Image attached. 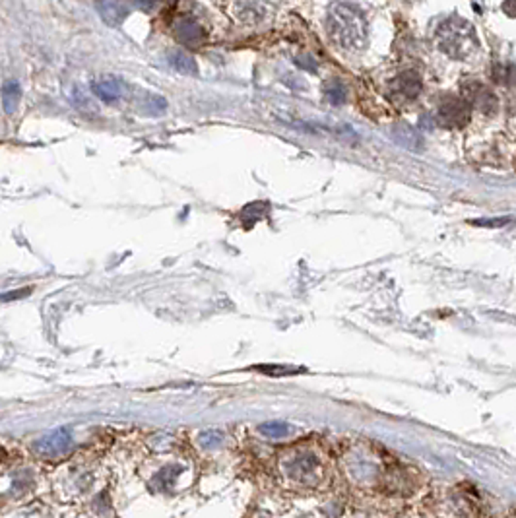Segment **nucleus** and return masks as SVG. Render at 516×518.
Returning <instances> with one entry per match:
<instances>
[{
  "instance_id": "ddd939ff",
  "label": "nucleus",
  "mask_w": 516,
  "mask_h": 518,
  "mask_svg": "<svg viewBox=\"0 0 516 518\" xmlns=\"http://www.w3.org/2000/svg\"><path fill=\"white\" fill-rule=\"evenodd\" d=\"M20 98H22L20 84L14 80L4 82V86H2V107H4V113H16L18 105H20Z\"/></svg>"
},
{
  "instance_id": "20e7f679",
  "label": "nucleus",
  "mask_w": 516,
  "mask_h": 518,
  "mask_svg": "<svg viewBox=\"0 0 516 518\" xmlns=\"http://www.w3.org/2000/svg\"><path fill=\"white\" fill-rule=\"evenodd\" d=\"M285 474L291 476L295 481H313V476L321 472V464L313 454H297L295 458H290L283 464Z\"/></svg>"
},
{
  "instance_id": "9d476101",
  "label": "nucleus",
  "mask_w": 516,
  "mask_h": 518,
  "mask_svg": "<svg viewBox=\"0 0 516 518\" xmlns=\"http://www.w3.org/2000/svg\"><path fill=\"white\" fill-rule=\"evenodd\" d=\"M138 111L148 117H162L167 111V101L157 93L152 91H140V96L136 98Z\"/></svg>"
},
{
  "instance_id": "f257e3e1",
  "label": "nucleus",
  "mask_w": 516,
  "mask_h": 518,
  "mask_svg": "<svg viewBox=\"0 0 516 518\" xmlns=\"http://www.w3.org/2000/svg\"><path fill=\"white\" fill-rule=\"evenodd\" d=\"M326 27L332 41L344 49H359L367 37V22L363 14L351 4H332L326 18Z\"/></svg>"
},
{
  "instance_id": "1a4fd4ad",
  "label": "nucleus",
  "mask_w": 516,
  "mask_h": 518,
  "mask_svg": "<svg viewBox=\"0 0 516 518\" xmlns=\"http://www.w3.org/2000/svg\"><path fill=\"white\" fill-rule=\"evenodd\" d=\"M390 136H392V140H394L398 146L406 148V150L418 152L423 146L420 132L413 129V127H410V124H406V122H396L394 127L390 129Z\"/></svg>"
},
{
  "instance_id": "f8f14e48",
  "label": "nucleus",
  "mask_w": 516,
  "mask_h": 518,
  "mask_svg": "<svg viewBox=\"0 0 516 518\" xmlns=\"http://www.w3.org/2000/svg\"><path fill=\"white\" fill-rule=\"evenodd\" d=\"M169 65L177 70V72L185 74V76H196L198 74V66L194 63V58L183 49H173L169 51Z\"/></svg>"
},
{
  "instance_id": "0eeeda50",
  "label": "nucleus",
  "mask_w": 516,
  "mask_h": 518,
  "mask_svg": "<svg viewBox=\"0 0 516 518\" xmlns=\"http://www.w3.org/2000/svg\"><path fill=\"white\" fill-rule=\"evenodd\" d=\"M91 91H93V96L99 98L101 101H105V103H115V101H119L121 98H124V93H127V84L119 78H115V76H101V78H97V80L91 82Z\"/></svg>"
},
{
  "instance_id": "6e6552de",
  "label": "nucleus",
  "mask_w": 516,
  "mask_h": 518,
  "mask_svg": "<svg viewBox=\"0 0 516 518\" xmlns=\"http://www.w3.org/2000/svg\"><path fill=\"white\" fill-rule=\"evenodd\" d=\"M96 8L101 20L111 27L121 25L129 18V8L122 4L121 0H97Z\"/></svg>"
},
{
  "instance_id": "423d86ee",
  "label": "nucleus",
  "mask_w": 516,
  "mask_h": 518,
  "mask_svg": "<svg viewBox=\"0 0 516 518\" xmlns=\"http://www.w3.org/2000/svg\"><path fill=\"white\" fill-rule=\"evenodd\" d=\"M173 35L181 45L193 47V49L200 47L202 41H204V30L198 22H194L193 18H179L173 24Z\"/></svg>"
},
{
  "instance_id": "39448f33",
  "label": "nucleus",
  "mask_w": 516,
  "mask_h": 518,
  "mask_svg": "<svg viewBox=\"0 0 516 518\" xmlns=\"http://www.w3.org/2000/svg\"><path fill=\"white\" fill-rule=\"evenodd\" d=\"M437 121L443 127H464L470 121V105L462 99H446L439 105Z\"/></svg>"
},
{
  "instance_id": "6ab92c4d",
  "label": "nucleus",
  "mask_w": 516,
  "mask_h": 518,
  "mask_svg": "<svg viewBox=\"0 0 516 518\" xmlns=\"http://www.w3.org/2000/svg\"><path fill=\"white\" fill-rule=\"evenodd\" d=\"M134 2H136V6L140 10L150 12V10H153L155 6H160V2H162V0H134Z\"/></svg>"
},
{
  "instance_id": "a211bd4d",
  "label": "nucleus",
  "mask_w": 516,
  "mask_h": 518,
  "mask_svg": "<svg viewBox=\"0 0 516 518\" xmlns=\"http://www.w3.org/2000/svg\"><path fill=\"white\" fill-rule=\"evenodd\" d=\"M268 210H270V208H268V204L254 202V204H249V206L245 208L243 216H250V219H260L266 216Z\"/></svg>"
},
{
  "instance_id": "dca6fc26",
  "label": "nucleus",
  "mask_w": 516,
  "mask_h": 518,
  "mask_svg": "<svg viewBox=\"0 0 516 518\" xmlns=\"http://www.w3.org/2000/svg\"><path fill=\"white\" fill-rule=\"evenodd\" d=\"M224 433L218 429H206V431H202L200 433V437H198V443H200V446H204V448H216V446H219L221 443H224Z\"/></svg>"
},
{
  "instance_id": "4468645a",
  "label": "nucleus",
  "mask_w": 516,
  "mask_h": 518,
  "mask_svg": "<svg viewBox=\"0 0 516 518\" xmlns=\"http://www.w3.org/2000/svg\"><path fill=\"white\" fill-rule=\"evenodd\" d=\"M324 98L332 105H342L346 101V88L342 86V82H330V84L324 86Z\"/></svg>"
},
{
  "instance_id": "f3484780",
  "label": "nucleus",
  "mask_w": 516,
  "mask_h": 518,
  "mask_svg": "<svg viewBox=\"0 0 516 518\" xmlns=\"http://www.w3.org/2000/svg\"><path fill=\"white\" fill-rule=\"evenodd\" d=\"M72 101H74V105L78 107V109H82V111H96L97 107L96 103H93V99L89 98L88 93H84L82 89H76L74 91V96H72Z\"/></svg>"
},
{
  "instance_id": "f03ea898",
  "label": "nucleus",
  "mask_w": 516,
  "mask_h": 518,
  "mask_svg": "<svg viewBox=\"0 0 516 518\" xmlns=\"http://www.w3.org/2000/svg\"><path fill=\"white\" fill-rule=\"evenodd\" d=\"M437 43L441 51H444L452 58L468 57L470 51L476 47V35L474 27L462 20V18H451L446 20L439 32H437Z\"/></svg>"
},
{
  "instance_id": "9b49d317",
  "label": "nucleus",
  "mask_w": 516,
  "mask_h": 518,
  "mask_svg": "<svg viewBox=\"0 0 516 518\" xmlns=\"http://www.w3.org/2000/svg\"><path fill=\"white\" fill-rule=\"evenodd\" d=\"M392 91L404 99H415L421 93V80L415 72H406L398 76L392 84Z\"/></svg>"
},
{
  "instance_id": "2eb2a0df",
  "label": "nucleus",
  "mask_w": 516,
  "mask_h": 518,
  "mask_svg": "<svg viewBox=\"0 0 516 518\" xmlns=\"http://www.w3.org/2000/svg\"><path fill=\"white\" fill-rule=\"evenodd\" d=\"M260 431L270 439H283L290 435L291 427L288 423H282V421H268V423L260 425Z\"/></svg>"
},
{
  "instance_id": "7ed1b4c3",
  "label": "nucleus",
  "mask_w": 516,
  "mask_h": 518,
  "mask_svg": "<svg viewBox=\"0 0 516 518\" xmlns=\"http://www.w3.org/2000/svg\"><path fill=\"white\" fill-rule=\"evenodd\" d=\"M72 437H70V431L66 427H58L47 433L45 437H41L39 441H35V453L41 456H58V454L66 453L70 448Z\"/></svg>"
}]
</instances>
